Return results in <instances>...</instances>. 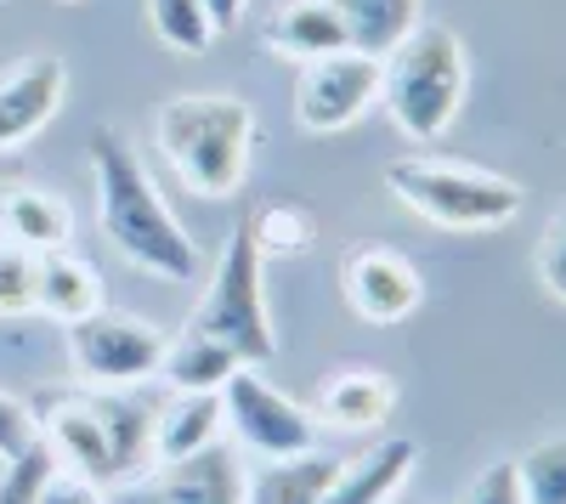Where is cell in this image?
Returning a JSON list of instances; mask_svg holds the SVG:
<instances>
[{"label": "cell", "instance_id": "1f68e13d", "mask_svg": "<svg viewBox=\"0 0 566 504\" xmlns=\"http://www.w3.org/2000/svg\"><path fill=\"white\" fill-rule=\"evenodd\" d=\"M391 504H397V498H391Z\"/></svg>", "mask_w": 566, "mask_h": 504}, {"label": "cell", "instance_id": "ba28073f", "mask_svg": "<svg viewBox=\"0 0 566 504\" xmlns=\"http://www.w3.org/2000/svg\"><path fill=\"white\" fill-rule=\"evenodd\" d=\"M221 426H232V437H239L255 460H295V453L317 448L312 408H301L266 375H255L250 363L221 386Z\"/></svg>", "mask_w": 566, "mask_h": 504}, {"label": "cell", "instance_id": "9a60e30c", "mask_svg": "<svg viewBox=\"0 0 566 504\" xmlns=\"http://www.w3.org/2000/svg\"><path fill=\"white\" fill-rule=\"evenodd\" d=\"M261 40H266V52L290 57V63H317V57H335L352 45L340 12L328 0H283Z\"/></svg>", "mask_w": 566, "mask_h": 504}, {"label": "cell", "instance_id": "f546056e", "mask_svg": "<svg viewBox=\"0 0 566 504\" xmlns=\"http://www.w3.org/2000/svg\"><path fill=\"white\" fill-rule=\"evenodd\" d=\"M34 442V420H29V402L7 397L0 391V460H12V453H23Z\"/></svg>", "mask_w": 566, "mask_h": 504}, {"label": "cell", "instance_id": "8992f818", "mask_svg": "<svg viewBox=\"0 0 566 504\" xmlns=\"http://www.w3.org/2000/svg\"><path fill=\"white\" fill-rule=\"evenodd\" d=\"M193 329L216 335L221 346L239 351V363H266L277 351V335H272V312H266V261L250 239V221L232 227V239L216 261V279L193 312Z\"/></svg>", "mask_w": 566, "mask_h": 504}, {"label": "cell", "instance_id": "7402d4cb", "mask_svg": "<svg viewBox=\"0 0 566 504\" xmlns=\"http://www.w3.org/2000/svg\"><path fill=\"white\" fill-rule=\"evenodd\" d=\"M250 239H255L261 261H283V255H306L317 227L301 204H266V210L250 216Z\"/></svg>", "mask_w": 566, "mask_h": 504}, {"label": "cell", "instance_id": "5b68a950", "mask_svg": "<svg viewBox=\"0 0 566 504\" xmlns=\"http://www.w3.org/2000/svg\"><path fill=\"white\" fill-rule=\"evenodd\" d=\"M386 188L402 210L424 216L448 233H488L522 216V188L499 170H482L448 154H408L386 165Z\"/></svg>", "mask_w": 566, "mask_h": 504}, {"label": "cell", "instance_id": "7a4b0ae2", "mask_svg": "<svg viewBox=\"0 0 566 504\" xmlns=\"http://www.w3.org/2000/svg\"><path fill=\"white\" fill-rule=\"evenodd\" d=\"M29 420L57 465L103 482V487H125L130 476L154 465V453H148L154 408H142L130 391H108V386L40 391L29 402Z\"/></svg>", "mask_w": 566, "mask_h": 504}, {"label": "cell", "instance_id": "f1b7e54d", "mask_svg": "<svg viewBox=\"0 0 566 504\" xmlns=\"http://www.w3.org/2000/svg\"><path fill=\"white\" fill-rule=\"evenodd\" d=\"M538 279H544V290L566 306V204L555 210V221L544 227V239H538Z\"/></svg>", "mask_w": 566, "mask_h": 504}, {"label": "cell", "instance_id": "52a82bcc", "mask_svg": "<svg viewBox=\"0 0 566 504\" xmlns=\"http://www.w3.org/2000/svg\"><path fill=\"white\" fill-rule=\"evenodd\" d=\"M165 357V335L148 324V317L130 312H91L80 324H69V363L80 386H108V391H130L148 375H159Z\"/></svg>", "mask_w": 566, "mask_h": 504}, {"label": "cell", "instance_id": "d4e9b609", "mask_svg": "<svg viewBox=\"0 0 566 504\" xmlns=\"http://www.w3.org/2000/svg\"><path fill=\"white\" fill-rule=\"evenodd\" d=\"M34 284H40V255L12 244V239H0V317H29Z\"/></svg>", "mask_w": 566, "mask_h": 504}, {"label": "cell", "instance_id": "277c9868", "mask_svg": "<svg viewBox=\"0 0 566 504\" xmlns=\"http://www.w3.org/2000/svg\"><path fill=\"white\" fill-rule=\"evenodd\" d=\"M470 91L464 40L448 23H413L380 57V108L408 143H437Z\"/></svg>", "mask_w": 566, "mask_h": 504}, {"label": "cell", "instance_id": "e0dca14e", "mask_svg": "<svg viewBox=\"0 0 566 504\" xmlns=\"http://www.w3.org/2000/svg\"><path fill=\"white\" fill-rule=\"evenodd\" d=\"M34 312H45L52 324H80V317L103 312V272L74 250L40 255V284H34Z\"/></svg>", "mask_w": 566, "mask_h": 504}, {"label": "cell", "instance_id": "30bf717a", "mask_svg": "<svg viewBox=\"0 0 566 504\" xmlns=\"http://www.w3.org/2000/svg\"><path fill=\"white\" fill-rule=\"evenodd\" d=\"M340 295H346L352 317H363L374 329H391L408 312H419L424 284H419V266L408 255H397L386 244H357L340 261Z\"/></svg>", "mask_w": 566, "mask_h": 504}, {"label": "cell", "instance_id": "d6986e66", "mask_svg": "<svg viewBox=\"0 0 566 504\" xmlns=\"http://www.w3.org/2000/svg\"><path fill=\"white\" fill-rule=\"evenodd\" d=\"M340 453H295V460H261L244 476V504H317L323 487L335 482Z\"/></svg>", "mask_w": 566, "mask_h": 504}, {"label": "cell", "instance_id": "ffe728a7", "mask_svg": "<svg viewBox=\"0 0 566 504\" xmlns=\"http://www.w3.org/2000/svg\"><path fill=\"white\" fill-rule=\"evenodd\" d=\"M239 369H244L239 351L205 329H181L176 340H165V357H159V375L170 380V391H221Z\"/></svg>", "mask_w": 566, "mask_h": 504}, {"label": "cell", "instance_id": "3957f363", "mask_svg": "<svg viewBox=\"0 0 566 504\" xmlns=\"http://www.w3.org/2000/svg\"><path fill=\"white\" fill-rule=\"evenodd\" d=\"M154 143L181 188H193L199 199H232L250 176L255 108L232 91H181L159 103Z\"/></svg>", "mask_w": 566, "mask_h": 504}, {"label": "cell", "instance_id": "83f0119b", "mask_svg": "<svg viewBox=\"0 0 566 504\" xmlns=\"http://www.w3.org/2000/svg\"><path fill=\"white\" fill-rule=\"evenodd\" d=\"M459 504H527L522 498V476H515V460H493L488 471H476V482L459 493Z\"/></svg>", "mask_w": 566, "mask_h": 504}, {"label": "cell", "instance_id": "603a6c76", "mask_svg": "<svg viewBox=\"0 0 566 504\" xmlns=\"http://www.w3.org/2000/svg\"><path fill=\"white\" fill-rule=\"evenodd\" d=\"M148 29L159 34V45H170L181 57L210 52V40H216L199 0H148Z\"/></svg>", "mask_w": 566, "mask_h": 504}, {"label": "cell", "instance_id": "4316f807", "mask_svg": "<svg viewBox=\"0 0 566 504\" xmlns=\"http://www.w3.org/2000/svg\"><path fill=\"white\" fill-rule=\"evenodd\" d=\"M34 504H114V498H108L103 482H91V476H80V471H69V465L52 460V471H45Z\"/></svg>", "mask_w": 566, "mask_h": 504}, {"label": "cell", "instance_id": "7c38bea8", "mask_svg": "<svg viewBox=\"0 0 566 504\" xmlns=\"http://www.w3.org/2000/svg\"><path fill=\"white\" fill-rule=\"evenodd\" d=\"M69 97V63L40 52V57H23L0 74V154L23 148L29 136H40L45 125L57 119Z\"/></svg>", "mask_w": 566, "mask_h": 504}, {"label": "cell", "instance_id": "8fae6325", "mask_svg": "<svg viewBox=\"0 0 566 504\" xmlns=\"http://www.w3.org/2000/svg\"><path fill=\"white\" fill-rule=\"evenodd\" d=\"M114 504H244V471L221 442H210L187 460L148 465L142 476H130Z\"/></svg>", "mask_w": 566, "mask_h": 504}, {"label": "cell", "instance_id": "6da1fadb", "mask_svg": "<svg viewBox=\"0 0 566 504\" xmlns=\"http://www.w3.org/2000/svg\"><path fill=\"white\" fill-rule=\"evenodd\" d=\"M91 188H97V216L108 244L142 266L159 284H181L199 272V244L193 233L170 216V204L159 199L148 165L136 159V148L114 125L91 130Z\"/></svg>", "mask_w": 566, "mask_h": 504}, {"label": "cell", "instance_id": "ac0fdd59", "mask_svg": "<svg viewBox=\"0 0 566 504\" xmlns=\"http://www.w3.org/2000/svg\"><path fill=\"white\" fill-rule=\"evenodd\" d=\"M221 437V391H176L165 408H154V437H148V453L154 465H170V460H187Z\"/></svg>", "mask_w": 566, "mask_h": 504}, {"label": "cell", "instance_id": "44dd1931", "mask_svg": "<svg viewBox=\"0 0 566 504\" xmlns=\"http://www.w3.org/2000/svg\"><path fill=\"white\" fill-rule=\"evenodd\" d=\"M328 7L340 12V23L352 34V52H368V57H386L413 23H424L419 0H328Z\"/></svg>", "mask_w": 566, "mask_h": 504}, {"label": "cell", "instance_id": "cb8c5ba5", "mask_svg": "<svg viewBox=\"0 0 566 504\" xmlns=\"http://www.w3.org/2000/svg\"><path fill=\"white\" fill-rule=\"evenodd\" d=\"M515 476H522L527 504H566V437L533 442L522 460H515Z\"/></svg>", "mask_w": 566, "mask_h": 504}, {"label": "cell", "instance_id": "9c48e42d", "mask_svg": "<svg viewBox=\"0 0 566 504\" xmlns=\"http://www.w3.org/2000/svg\"><path fill=\"white\" fill-rule=\"evenodd\" d=\"M374 108H380V57L368 52H335L301 63L295 80V125L306 136H340L352 125H363Z\"/></svg>", "mask_w": 566, "mask_h": 504}, {"label": "cell", "instance_id": "2e32d148", "mask_svg": "<svg viewBox=\"0 0 566 504\" xmlns=\"http://www.w3.org/2000/svg\"><path fill=\"white\" fill-rule=\"evenodd\" d=\"M0 233L23 250H34V255H52V250H69V239H74V210L52 188L12 181V188L0 193Z\"/></svg>", "mask_w": 566, "mask_h": 504}, {"label": "cell", "instance_id": "484cf974", "mask_svg": "<svg viewBox=\"0 0 566 504\" xmlns=\"http://www.w3.org/2000/svg\"><path fill=\"white\" fill-rule=\"evenodd\" d=\"M45 471H52V448L34 437L23 453H12V460H7V471H0V504H34Z\"/></svg>", "mask_w": 566, "mask_h": 504}, {"label": "cell", "instance_id": "4fadbf2b", "mask_svg": "<svg viewBox=\"0 0 566 504\" xmlns=\"http://www.w3.org/2000/svg\"><path fill=\"white\" fill-rule=\"evenodd\" d=\"M397 408V380L386 369H340L317 386V408L312 420L317 426H335V431H380Z\"/></svg>", "mask_w": 566, "mask_h": 504}, {"label": "cell", "instance_id": "5bb4252c", "mask_svg": "<svg viewBox=\"0 0 566 504\" xmlns=\"http://www.w3.org/2000/svg\"><path fill=\"white\" fill-rule=\"evenodd\" d=\"M413 460H419V448H413L408 437L374 442L363 460H340L335 482L323 487L317 504H391L397 487L413 476Z\"/></svg>", "mask_w": 566, "mask_h": 504}, {"label": "cell", "instance_id": "4dcf8cb0", "mask_svg": "<svg viewBox=\"0 0 566 504\" xmlns=\"http://www.w3.org/2000/svg\"><path fill=\"white\" fill-rule=\"evenodd\" d=\"M199 7H205L210 29L227 34V29H239V23H244V7H250V0H199Z\"/></svg>", "mask_w": 566, "mask_h": 504}]
</instances>
